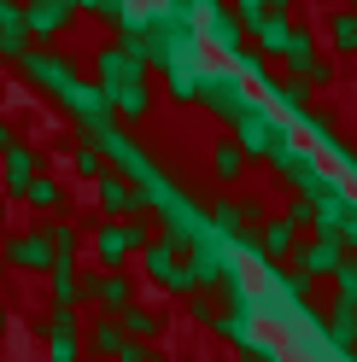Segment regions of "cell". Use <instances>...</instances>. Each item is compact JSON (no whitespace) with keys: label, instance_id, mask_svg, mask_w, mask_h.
Wrapping results in <instances>:
<instances>
[]
</instances>
